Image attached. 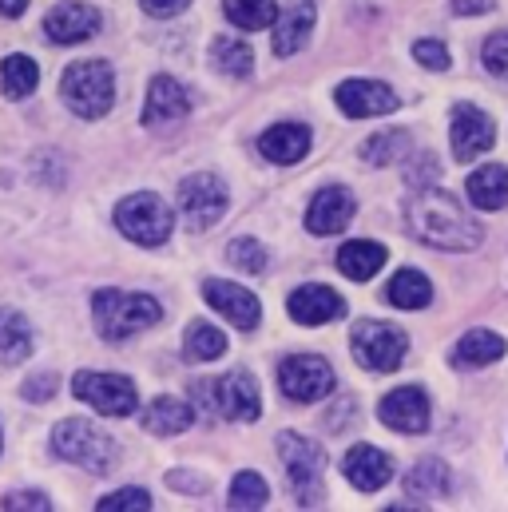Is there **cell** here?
I'll use <instances>...</instances> for the list:
<instances>
[{
  "mask_svg": "<svg viewBox=\"0 0 508 512\" xmlns=\"http://www.w3.org/2000/svg\"><path fill=\"white\" fill-rule=\"evenodd\" d=\"M405 227L413 239L437 251H473L485 239L481 223L461 207V199L429 183L413 187V195L405 199Z\"/></svg>",
  "mask_w": 508,
  "mask_h": 512,
  "instance_id": "obj_1",
  "label": "cell"
},
{
  "mask_svg": "<svg viewBox=\"0 0 508 512\" xmlns=\"http://www.w3.org/2000/svg\"><path fill=\"white\" fill-rule=\"evenodd\" d=\"M60 96L80 120H100L116 104V76L104 60H76L60 76Z\"/></svg>",
  "mask_w": 508,
  "mask_h": 512,
  "instance_id": "obj_2",
  "label": "cell"
},
{
  "mask_svg": "<svg viewBox=\"0 0 508 512\" xmlns=\"http://www.w3.org/2000/svg\"><path fill=\"white\" fill-rule=\"evenodd\" d=\"M92 310H96V330L108 342L135 338L139 330H147L163 318V310L151 294H124V290H112V286L92 298Z\"/></svg>",
  "mask_w": 508,
  "mask_h": 512,
  "instance_id": "obj_3",
  "label": "cell"
},
{
  "mask_svg": "<svg viewBox=\"0 0 508 512\" xmlns=\"http://www.w3.org/2000/svg\"><path fill=\"white\" fill-rule=\"evenodd\" d=\"M52 441H56V453L64 461H72V465H80V469H88L96 477H104V473L116 469V457H120L116 441L104 429H96L92 421H84V417L60 421L56 433H52Z\"/></svg>",
  "mask_w": 508,
  "mask_h": 512,
  "instance_id": "obj_4",
  "label": "cell"
},
{
  "mask_svg": "<svg viewBox=\"0 0 508 512\" xmlns=\"http://www.w3.org/2000/svg\"><path fill=\"white\" fill-rule=\"evenodd\" d=\"M278 457L286 465L290 489L298 497V505H318L322 501V473H326V449L298 437V433H282L278 437Z\"/></svg>",
  "mask_w": 508,
  "mask_h": 512,
  "instance_id": "obj_5",
  "label": "cell"
},
{
  "mask_svg": "<svg viewBox=\"0 0 508 512\" xmlns=\"http://www.w3.org/2000/svg\"><path fill=\"white\" fill-rule=\"evenodd\" d=\"M195 401L199 405H211L227 421H254L258 409H262L258 382H254L247 370H231L227 378H203V382H195Z\"/></svg>",
  "mask_w": 508,
  "mask_h": 512,
  "instance_id": "obj_6",
  "label": "cell"
},
{
  "mask_svg": "<svg viewBox=\"0 0 508 512\" xmlns=\"http://www.w3.org/2000/svg\"><path fill=\"white\" fill-rule=\"evenodd\" d=\"M116 227L139 247H159L171 235V207L151 191L127 195L124 203L116 207Z\"/></svg>",
  "mask_w": 508,
  "mask_h": 512,
  "instance_id": "obj_7",
  "label": "cell"
},
{
  "mask_svg": "<svg viewBox=\"0 0 508 512\" xmlns=\"http://www.w3.org/2000/svg\"><path fill=\"white\" fill-rule=\"evenodd\" d=\"M350 346H354V358H358L362 370L389 374L405 362L409 338H405V330H397L389 322H358L354 334H350Z\"/></svg>",
  "mask_w": 508,
  "mask_h": 512,
  "instance_id": "obj_8",
  "label": "cell"
},
{
  "mask_svg": "<svg viewBox=\"0 0 508 512\" xmlns=\"http://www.w3.org/2000/svg\"><path fill=\"white\" fill-rule=\"evenodd\" d=\"M334 382H338V378H334L330 362L318 358V354H294V358H286V362L278 366V385H282V393H286L290 401H298V405H310V401L334 393Z\"/></svg>",
  "mask_w": 508,
  "mask_h": 512,
  "instance_id": "obj_9",
  "label": "cell"
},
{
  "mask_svg": "<svg viewBox=\"0 0 508 512\" xmlns=\"http://www.w3.org/2000/svg\"><path fill=\"white\" fill-rule=\"evenodd\" d=\"M76 397L80 401H88L96 413H104V417H127V413H135V401H139V393H135V385L120 378V374H92V370H80L76 374Z\"/></svg>",
  "mask_w": 508,
  "mask_h": 512,
  "instance_id": "obj_10",
  "label": "cell"
},
{
  "mask_svg": "<svg viewBox=\"0 0 508 512\" xmlns=\"http://www.w3.org/2000/svg\"><path fill=\"white\" fill-rule=\"evenodd\" d=\"M179 211H183L187 227L207 231L227 211V187L215 175H191L179 183Z\"/></svg>",
  "mask_w": 508,
  "mask_h": 512,
  "instance_id": "obj_11",
  "label": "cell"
},
{
  "mask_svg": "<svg viewBox=\"0 0 508 512\" xmlns=\"http://www.w3.org/2000/svg\"><path fill=\"white\" fill-rule=\"evenodd\" d=\"M449 139H453V155L461 163H469V159L485 155L497 143V128H493V120L477 104H457L453 108V131H449Z\"/></svg>",
  "mask_w": 508,
  "mask_h": 512,
  "instance_id": "obj_12",
  "label": "cell"
},
{
  "mask_svg": "<svg viewBox=\"0 0 508 512\" xmlns=\"http://www.w3.org/2000/svg\"><path fill=\"white\" fill-rule=\"evenodd\" d=\"M334 100H338V108H342L350 120L389 116V112H397V104H401V100L393 96V88L381 84V80H346V84H338Z\"/></svg>",
  "mask_w": 508,
  "mask_h": 512,
  "instance_id": "obj_13",
  "label": "cell"
},
{
  "mask_svg": "<svg viewBox=\"0 0 508 512\" xmlns=\"http://www.w3.org/2000/svg\"><path fill=\"white\" fill-rule=\"evenodd\" d=\"M378 417L381 425H389L397 433H425L429 429V397L417 385H401L381 397Z\"/></svg>",
  "mask_w": 508,
  "mask_h": 512,
  "instance_id": "obj_14",
  "label": "cell"
},
{
  "mask_svg": "<svg viewBox=\"0 0 508 512\" xmlns=\"http://www.w3.org/2000/svg\"><path fill=\"white\" fill-rule=\"evenodd\" d=\"M92 32H100V12L84 0H64L44 16V36L52 44H80Z\"/></svg>",
  "mask_w": 508,
  "mask_h": 512,
  "instance_id": "obj_15",
  "label": "cell"
},
{
  "mask_svg": "<svg viewBox=\"0 0 508 512\" xmlns=\"http://www.w3.org/2000/svg\"><path fill=\"white\" fill-rule=\"evenodd\" d=\"M286 310H290V318L298 326H326V322H334V318L346 314V298L338 290L322 286V282H310V286H298L290 294Z\"/></svg>",
  "mask_w": 508,
  "mask_h": 512,
  "instance_id": "obj_16",
  "label": "cell"
},
{
  "mask_svg": "<svg viewBox=\"0 0 508 512\" xmlns=\"http://www.w3.org/2000/svg\"><path fill=\"white\" fill-rule=\"evenodd\" d=\"M358 203L346 187H322L314 199H310V211H306V231L310 235H338L350 227Z\"/></svg>",
  "mask_w": 508,
  "mask_h": 512,
  "instance_id": "obj_17",
  "label": "cell"
},
{
  "mask_svg": "<svg viewBox=\"0 0 508 512\" xmlns=\"http://www.w3.org/2000/svg\"><path fill=\"white\" fill-rule=\"evenodd\" d=\"M203 298H207L223 318H231L239 330H254V326H258L262 306H258V298H254L247 286H235V282H223V278H207V282H203Z\"/></svg>",
  "mask_w": 508,
  "mask_h": 512,
  "instance_id": "obj_18",
  "label": "cell"
},
{
  "mask_svg": "<svg viewBox=\"0 0 508 512\" xmlns=\"http://www.w3.org/2000/svg\"><path fill=\"white\" fill-rule=\"evenodd\" d=\"M191 112V92L171 80V76H155L151 80V92H147V108H143V124L147 128H163V124H175Z\"/></svg>",
  "mask_w": 508,
  "mask_h": 512,
  "instance_id": "obj_19",
  "label": "cell"
},
{
  "mask_svg": "<svg viewBox=\"0 0 508 512\" xmlns=\"http://www.w3.org/2000/svg\"><path fill=\"white\" fill-rule=\"evenodd\" d=\"M342 473H346V481L358 493H378L393 477V461L381 449H374V445H354L346 453V461H342Z\"/></svg>",
  "mask_w": 508,
  "mask_h": 512,
  "instance_id": "obj_20",
  "label": "cell"
},
{
  "mask_svg": "<svg viewBox=\"0 0 508 512\" xmlns=\"http://www.w3.org/2000/svg\"><path fill=\"white\" fill-rule=\"evenodd\" d=\"M314 20H318V4L314 0H290L286 12L274 20L278 32H274V52L278 56H294L306 48L310 32H314Z\"/></svg>",
  "mask_w": 508,
  "mask_h": 512,
  "instance_id": "obj_21",
  "label": "cell"
},
{
  "mask_svg": "<svg viewBox=\"0 0 508 512\" xmlns=\"http://www.w3.org/2000/svg\"><path fill=\"white\" fill-rule=\"evenodd\" d=\"M505 358V338L493 334V330H469L453 354H449V366L453 370H481V366H493Z\"/></svg>",
  "mask_w": 508,
  "mask_h": 512,
  "instance_id": "obj_22",
  "label": "cell"
},
{
  "mask_svg": "<svg viewBox=\"0 0 508 512\" xmlns=\"http://www.w3.org/2000/svg\"><path fill=\"white\" fill-rule=\"evenodd\" d=\"M310 143H314V135H310L306 124H278V128L262 131L258 151L270 163H298L310 151Z\"/></svg>",
  "mask_w": 508,
  "mask_h": 512,
  "instance_id": "obj_23",
  "label": "cell"
},
{
  "mask_svg": "<svg viewBox=\"0 0 508 512\" xmlns=\"http://www.w3.org/2000/svg\"><path fill=\"white\" fill-rule=\"evenodd\" d=\"M465 195L477 211H501L508 207V167L505 163H485L469 175Z\"/></svg>",
  "mask_w": 508,
  "mask_h": 512,
  "instance_id": "obj_24",
  "label": "cell"
},
{
  "mask_svg": "<svg viewBox=\"0 0 508 512\" xmlns=\"http://www.w3.org/2000/svg\"><path fill=\"white\" fill-rule=\"evenodd\" d=\"M191 425H195V409L179 397H155L143 413V429L155 437H175V433H187Z\"/></svg>",
  "mask_w": 508,
  "mask_h": 512,
  "instance_id": "obj_25",
  "label": "cell"
},
{
  "mask_svg": "<svg viewBox=\"0 0 508 512\" xmlns=\"http://www.w3.org/2000/svg\"><path fill=\"white\" fill-rule=\"evenodd\" d=\"M385 302L397 306V310H425L433 302V282L421 274V270H397L385 286Z\"/></svg>",
  "mask_w": 508,
  "mask_h": 512,
  "instance_id": "obj_26",
  "label": "cell"
},
{
  "mask_svg": "<svg viewBox=\"0 0 508 512\" xmlns=\"http://www.w3.org/2000/svg\"><path fill=\"white\" fill-rule=\"evenodd\" d=\"M449 489H453V481H449V465L437 461V457L417 461V465L409 469V477H405V493H409L413 501H441Z\"/></svg>",
  "mask_w": 508,
  "mask_h": 512,
  "instance_id": "obj_27",
  "label": "cell"
},
{
  "mask_svg": "<svg viewBox=\"0 0 508 512\" xmlns=\"http://www.w3.org/2000/svg\"><path fill=\"white\" fill-rule=\"evenodd\" d=\"M385 266V247L381 243H370V239H354L338 251V270L354 282H370Z\"/></svg>",
  "mask_w": 508,
  "mask_h": 512,
  "instance_id": "obj_28",
  "label": "cell"
},
{
  "mask_svg": "<svg viewBox=\"0 0 508 512\" xmlns=\"http://www.w3.org/2000/svg\"><path fill=\"white\" fill-rule=\"evenodd\" d=\"M32 354V330L24 322V314L16 310H0V362L16 366Z\"/></svg>",
  "mask_w": 508,
  "mask_h": 512,
  "instance_id": "obj_29",
  "label": "cell"
},
{
  "mask_svg": "<svg viewBox=\"0 0 508 512\" xmlns=\"http://www.w3.org/2000/svg\"><path fill=\"white\" fill-rule=\"evenodd\" d=\"M36 80H40V68H36L32 56H20V52H16V56H8V60L0 64V88H4L8 100H24V96H32Z\"/></svg>",
  "mask_w": 508,
  "mask_h": 512,
  "instance_id": "obj_30",
  "label": "cell"
},
{
  "mask_svg": "<svg viewBox=\"0 0 508 512\" xmlns=\"http://www.w3.org/2000/svg\"><path fill=\"white\" fill-rule=\"evenodd\" d=\"M183 346H187V350H183L187 362H215V358L227 354V334H223L219 326H211V322H191Z\"/></svg>",
  "mask_w": 508,
  "mask_h": 512,
  "instance_id": "obj_31",
  "label": "cell"
},
{
  "mask_svg": "<svg viewBox=\"0 0 508 512\" xmlns=\"http://www.w3.org/2000/svg\"><path fill=\"white\" fill-rule=\"evenodd\" d=\"M409 131L401 128H389V131H378V135H370L366 143H362V159L370 163V167H385V163H397V159H405V151H409Z\"/></svg>",
  "mask_w": 508,
  "mask_h": 512,
  "instance_id": "obj_32",
  "label": "cell"
},
{
  "mask_svg": "<svg viewBox=\"0 0 508 512\" xmlns=\"http://www.w3.org/2000/svg\"><path fill=\"white\" fill-rule=\"evenodd\" d=\"M211 60H215V68H219V72L239 76V80L254 72L251 44H243V40H235V36H219V40L211 44Z\"/></svg>",
  "mask_w": 508,
  "mask_h": 512,
  "instance_id": "obj_33",
  "label": "cell"
},
{
  "mask_svg": "<svg viewBox=\"0 0 508 512\" xmlns=\"http://www.w3.org/2000/svg\"><path fill=\"white\" fill-rule=\"evenodd\" d=\"M227 20L243 32L270 28L278 20V0H227Z\"/></svg>",
  "mask_w": 508,
  "mask_h": 512,
  "instance_id": "obj_34",
  "label": "cell"
},
{
  "mask_svg": "<svg viewBox=\"0 0 508 512\" xmlns=\"http://www.w3.org/2000/svg\"><path fill=\"white\" fill-rule=\"evenodd\" d=\"M266 497H270V489H266V481H262L258 473H239L235 485H231L227 505H231V509H262Z\"/></svg>",
  "mask_w": 508,
  "mask_h": 512,
  "instance_id": "obj_35",
  "label": "cell"
},
{
  "mask_svg": "<svg viewBox=\"0 0 508 512\" xmlns=\"http://www.w3.org/2000/svg\"><path fill=\"white\" fill-rule=\"evenodd\" d=\"M227 258H231L243 274H262V270H266V247L254 243V239H235V243L227 247Z\"/></svg>",
  "mask_w": 508,
  "mask_h": 512,
  "instance_id": "obj_36",
  "label": "cell"
},
{
  "mask_svg": "<svg viewBox=\"0 0 508 512\" xmlns=\"http://www.w3.org/2000/svg\"><path fill=\"white\" fill-rule=\"evenodd\" d=\"M481 64H485L497 80H505L508 84V32H493V36L485 40V48H481Z\"/></svg>",
  "mask_w": 508,
  "mask_h": 512,
  "instance_id": "obj_37",
  "label": "cell"
},
{
  "mask_svg": "<svg viewBox=\"0 0 508 512\" xmlns=\"http://www.w3.org/2000/svg\"><path fill=\"white\" fill-rule=\"evenodd\" d=\"M413 60L421 68H429V72H445L449 68V48L441 40H417L413 44Z\"/></svg>",
  "mask_w": 508,
  "mask_h": 512,
  "instance_id": "obj_38",
  "label": "cell"
},
{
  "mask_svg": "<svg viewBox=\"0 0 508 512\" xmlns=\"http://www.w3.org/2000/svg\"><path fill=\"white\" fill-rule=\"evenodd\" d=\"M120 509L147 512L151 509L147 489H120V493H112V497H104V501H100V512H120Z\"/></svg>",
  "mask_w": 508,
  "mask_h": 512,
  "instance_id": "obj_39",
  "label": "cell"
},
{
  "mask_svg": "<svg viewBox=\"0 0 508 512\" xmlns=\"http://www.w3.org/2000/svg\"><path fill=\"white\" fill-rule=\"evenodd\" d=\"M56 389H60L56 374H36V378H28V382L20 385V397L24 401H48Z\"/></svg>",
  "mask_w": 508,
  "mask_h": 512,
  "instance_id": "obj_40",
  "label": "cell"
},
{
  "mask_svg": "<svg viewBox=\"0 0 508 512\" xmlns=\"http://www.w3.org/2000/svg\"><path fill=\"white\" fill-rule=\"evenodd\" d=\"M8 512H24V509H32V512H48L52 505H48V497L44 493H8L4 501H0Z\"/></svg>",
  "mask_w": 508,
  "mask_h": 512,
  "instance_id": "obj_41",
  "label": "cell"
},
{
  "mask_svg": "<svg viewBox=\"0 0 508 512\" xmlns=\"http://www.w3.org/2000/svg\"><path fill=\"white\" fill-rule=\"evenodd\" d=\"M143 4V12L147 16H159V20H167V16H179L191 0H139Z\"/></svg>",
  "mask_w": 508,
  "mask_h": 512,
  "instance_id": "obj_42",
  "label": "cell"
},
{
  "mask_svg": "<svg viewBox=\"0 0 508 512\" xmlns=\"http://www.w3.org/2000/svg\"><path fill=\"white\" fill-rule=\"evenodd\" d=\"M497 0H453V12L457 16H477V12H489Z\"/></svg>",
  "mask_w": 508,
  "mask_h": 512,
  "instance_id": "obj_43",
  "label": "cell"
},
{
  "mask_svg": "<svg viewBox=\"0 0 508 512\" xmlns=\"http://www.w3.org/2000/svg\"><path fill=\"white\" fill-rule=\"evenodd\" d=\"M330 413H334V417H330L326 425H330V429H342V425H346V417H354V401L346 397V401H338V405H334Z\"/></svg>",
  "mask_w": 508,
  "mask_h": 512,
  "instance_id": "obj_44",
  "label": "cell"
},
{
  "mask_svg": "<svg viewBox=\"0 0 508 512\" xmlns=\"http://www.w3.org/2000/svg\"><path fill=\"white\" fill-rule=\"evenodd\" d=\"M167 485H171V489H179V493H203V489H207L203 481H187V473H171V477H167Z\"/></svg>",
  "mask_w": 508,
  "mask_h": 512,
  "instance_id": "obj_45",
  "label": "cell"
},
{
  "mask_svg": "<svg viewBox=\"0 0 508 512\" xmlns=\"http://www.w3.org/2000/svg\"><path fill=\"white\" fill-rule=\"evenodd\" d=\"M24 8H28V0H0V12L4 16H20Z\"/></svg>",
  "mask_w": 508,
  "mask_h": 512,
  "instance_id": "obj_46",
  "label": "cell"
}]
</instances>
